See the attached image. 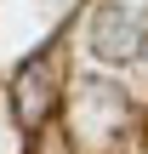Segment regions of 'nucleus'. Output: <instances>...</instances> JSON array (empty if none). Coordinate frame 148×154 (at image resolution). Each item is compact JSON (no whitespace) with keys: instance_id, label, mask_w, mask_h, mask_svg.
Here are the masks:
<instances>
[{"instance_id":"nucleus-1","label":"nucleus","mask_w":148,"mask_h":154,"mask_svg":"<svg viewBox=\"0 0 148 154\" xmlns=\"http://www.w3.org/2000/svg\"><path fill=\"white\" fill-rule=\"evenodd\" d=\"M51 103H57V57L46 51V57L23 63V74H17V109H23V126H40V120L51 114Z\"/></svg>"}]
</instances>
